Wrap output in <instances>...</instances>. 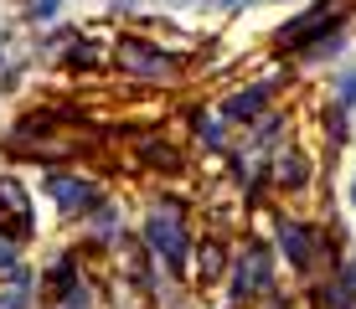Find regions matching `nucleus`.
I'll return each instance as SVG.
<instances>
[{
    "mask_svg": "<svg viewBox=\"0 0 356 309\" xmlns=\"http://www.w3.org/2000/svg\"><path fill=\"white\" fill-rule=\"evenodd\" d=\"M145 237H150V247L165 258L170 268L186 263V232H181V222L170 212H150V222H145Z\"/></svg>",
    "mask_w": 356,
    "mask_h": 309,
    "instance_id": "f257e3e1",
    "label": "nucleus"
},
{
    "mask_svg": "<svg viewBox=\"0 0 356 309\" xmlns=\"http://www.w3.org/2000/svg\"><path fill=\"white\" fill-rule=\"evenodd\" d=\"M124 67L140 72V78H170V57L150 52V47H140V42H124Z\"/></svg>",
    "mask_w": 356,
    "mask_h": 309,
    "instance_id": "f03ea898",
    "label": "nucleus"
},
{
    "mask_svg": "<svg viewBox=\"0 0 356 309\" xmlns=\"http://www.w3.org/2000/svg\"><path fill=\"white\" fill-rule=\"evenodd\" d=\"M321 26H336V0H325V6H321V16H315V10H310V16L289 21V26H284V42H289V47H300L305 36H315Z\"/></svg>",
    "mask_w": 356,
    "mask_h": 309,
    "instance_id": "7ed1b4c3",
    "label": "nucleus"
},
{
    "mask_svg": "<svg viewBox=\"0 0 356 309\" xmlns=\"http://www.w3.org/2000/svg\"><path fill=\"white\" fill-rule=\"evenodd\" d=\"M52 196H57L63 212H88V206H93V191L83 181H67V176H52Z\"/></svg>",
    "mask_w": 356,
    "mask_h": 309,
    "instance_id": "20e7f679",
    "label": "nucleus"
},
{
    "mask_svg": "<svg viewBox=\"0 0 356 309\" xmlns=\"http://www.w3.org/2000/svg\"><path fill=\"white\" fill-rule=\"evenodd\" d=\"M264 103H268V83H259V88H248L238 98H227V119H253Z\"/></svg>",
    "mask_w": 356,
    "mask_h": 309,
    "instance_id": "39448f33",
    "label": "nucleus"
},
{
    "mask_svg": "<svg viewBox=\"0 0 356 309\" xmlns=\"http://www.w3.org/2000/svg\"><path fill=\"white\" fill-rule=\"evenodd\" d=\"M264 283H268V278H264V253H253L248 263L238 268V283H232V294H238V299H243V294H248V289H264Z\"/></svg>",
    "mask_w": 356,
    "mask_h": 309,
    "instance_id": "423d86ee",
    "label": "nucleus"
},
{
    "mask_svg": "<svg viewBox=\"0 0 356 309\" xmlns=\"http://www.w3.org/2000/svg\"><path fill=\"white\" fill-rule=\"evenodd\" d=\"M279 232H284V237H279V242H284L289 263H294V268H305V263H310V242H305V237H310V232H305V227H279Z\"/></svg>",
    "mask_w": 356,
    "mask_h": 309,
    "instance_id": "0eeeda50",
    "label": "nucleus"
},
{
    "mask_svg": "<svg viewBox=\"0 0 356 309\" xmlns=\"http://www.w3.org/2000/svg\"><path fill=\"white\" fill-rule=\"evenodd\" d=\"M31 299V274H16V283H10V294L0 299V309H21Z\"/></svg>",
    "mask_w": 356,
    "mask_h": 309,
    "instance_id": "6e6552de",
    "label": "nucleus"
},
{
    "mask_svg": "<svg viewBox=\"0 0 356 309\" xmlns=\"http://www.w3.org/2000/svg\"><path fill=\"white\" fill-rule=\"evenodd\" d=\"M57 6H63V0H31V16H52Z\"/></svg>",
    "mask_w": 356,
    "mask_h": 309,
    "instance_id": "1a4fd4ad",
    "label": "nucleus"
},
{
    "mask_svg": "<svg viewBox=\"0 0 356 309\" xmlns=\"http://www.w3.org/2000/svg\"><path fill=\"white\" fill-rule=\"evenodd\" d=\"M10 263V242H0V268H6Z\"/></svg>",
    "mask_w": 356,
    "mask_h": 309,
    "instance_id": "9d476101",
    "label": "nucleus"
},
{
    "mask_svg": "<svg viewBox=\"0 0 356 309\" xmlns=\"http://www.w3.org/2000/svg\"><path fill=\"white\" fill-rule=\"evenodd\" d=\"M351 201H356V181H351Z\"/></svg>",
    "mask_w": 356,
    "mask_h": 309,
    "instance_id": "9b49d317",
    "label": "nucleus"
}]
</instances>
